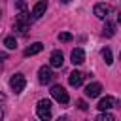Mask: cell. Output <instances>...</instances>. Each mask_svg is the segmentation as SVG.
<instances>
[{
    "instance_id": "obj_12",
    "label": "cell",
    "mask_w": 121,
    "mask_h": 121,
    "mask_svg": "<svg viewBox=\"0 0 121 121\" xmlns=\"http://www.w3.org/2000/svg\"><path fill=\"white\" fill-rule=\"evenodd\" d=\"M42 49H43V43H40V42H34L32 45H28V47L25 49V57H32V55H38Z\"/></svg>"
},
{
    "instance_id": "obj_6",
    "label": "cell",
    "mask_w": 121,
    "mask_h": 121,
    "mask_svg": "<svg viewBox=\"0 0 121 121\" xmlns=\"http://www.w3.org/2000/svg\"><path fill=\"white\" fill-rule=\"evenodd\" d=\"M45 9H47V2H45V0L36 2L34 8H32V19H40V17L45 13Z\"/></svg>"
},
{
    "instance_id": "obj_4",
    "label": "cell",
    "mask_w": 121,
    "mask_h": 121,
    "mask_svg": "<svg viewBox=\"0 0 121 121\" xmlns=\"http://www.w3.org/2000/svg\"><path fill=\"white\" fill-rule=\"evenodd\" d=\"M51 96L57 100V102H60V104H66L70 98H68V93L64 91V87L62 85H53L51 87Z\"/></svg>"
},
{
    "instance_id": "obj_1",
    "label": "cell",
    "mask_w": 121,
    "mask_h": 121,
    "mask_svg": "<svg viewBox=\"0 0 121 121\" xmlns=\"http://www.w3.org/2000/svg\"><path fill=\"white\" fill-rule=\"evenodd\" d=\"M36 113H38V117L42 121H49L51 119V102L47 98H42L38 102V106H36Z\"/></svg>"
},
{
    "instance_id": "obj_14",
    "label": "cell",
    "mask_w": 121,
    "mask_h": 121,
    "mask_svg": "<svg viewBox=\"0 0 121 121\" xmlns=\"http://www.w3.org/2000/svg\"><path fill=\"white\" fill-rule=\"evenodd\" d=\"M102 34L108 36V38H112V36L115 34V25H113L112 21H106V25H104V28H102Z\"/></svg>"
},
{
    "instance_id": "obj_11",
    "label": "cell",
    "mask_w": 121,
    "mask_h": 121,
    "mask_svg": "<svg viewBox=\"0 0 121 121\" xmlns=\"http://www.w3.org/2000/svg\"><path fill=\"white\" fill-rule=\"evenodd\" d=\"M113 104H115V100L112 98V96H104V98H100V102H98V110L100 112H108L110 108H113Z\"/></svg>"
},
{
    "instance_id": "obj_3",
    "label": "cell",
    "mask_w": 121,
    "mask_h": 121,
    "mask_svg": "<svg viewBox=\"0 0 121 121\" xmlns=\"http://www.w3.org/2000/svg\"><path fill=\"white\" fill-rule=\"evenodd\" d=\"M25 85H26V79H25L23 74H15V76H11V79H9V87H11L13 93H21V91L25 89Z\"/></svg>"
},
{
    "instance_id": "obj_20",
    "label": "cell",
    "mask_w": 121,
    "mask_h": 121,
    "mask_svg": "<svg viewBox=\"0 0 121 121\" xmlns=\"http://www.w3.org/2000/svg\"><path fill=\"white\" fill-rule=\"evenodd\" d=\"M59 121H68V117H59Z\"/></svg>"
},
{
    "instance_id": "obj_15",
    "label": "cell",
    "mask_w": 121,
    "mask_h": 121,
    "mask_svg": "<svg viewBox=\"0 0 121 121\" xmlns=\"http://www.w3.org/2000/svg\"><path fill=\"white\" fill-rule=\"evenodd\" d=\"M95 121H115V117H113L112 113H108V112H102L100 115H96Z\"/></svg>"
},
{
    "instance_id": "obj_18",
    "label": "cell",
    "mask_w": 121,
    "mask_h": 121,
    "mask_svg": "<svg viewBox=\"0 0 121 121\" xmlns=\"http://www.w3.org/2000/svg\"><path fill=\"white\" fill-rule=\"evenodd\" d=\"M59 40H60V42H70V40H72V34H70V32H60V34H59Z\"/></svg>"
},
{
    "instance_id": "obj_22",
    "label": "cell",
    "mask_w": 121,
    "mask_h": 121,
    "mask_svg": "<svg viewBox=\"0 0 121 121\" xmlns=\"http://www.w3.org/2000/svg\"><path fill=\"white\" fill-rule=\"evenodd\" d=\"M2 115H4V112H2V106H0V121H2Z\"/></svg>"
},
{
    "instance_id": "obj_8",
    "label": "cell",
    "mask_w": 121,
    "mask_h": 121,
    "mask_svg": "<svg viewBox=\"0 0 121 121\" xmlns=\"http://www.w3.org/2000/svg\"><path fill=\"white\" fill-rule=\"evenodd\" d=\"M62 62H64V57H62V53L57 49V51H53L51 53V57H49V64L53 66V68H60L62 66Z\"/></svg>"
},
{
    "instance_id": "obj_9",
    "label": "cell",
    "mask_w": 121,
    "mask_h": 121,
    "mask_svg": "<svg viewBox=\"0 0 121 121\" xmlns=\"http://www.w3.org/2000/svg\"><path fill=\"white\" fill-rule=\"evenodd\" d=\"M100 91H102V85H100V83H96V81H95V83H89V85L85 87V95H87V96H91V98L98 96V95H100Z\"/></svg>"
},
{
    "instance_id": "obj_19",
    "label": "cell",
    "mask_w": 121,
    "mask_h": 121,
    "mask_svg": "<svg viewBox=\"0 0 121 121\" xmlns=\"http://www.w3.org/2000/svg\"><path fill=\"white\" fill-rule=\"evenodd\" d=\"M78 108H79V110H83V112H85V110H87V108H89V106H87V102H85V100H78Z\"/></svg>"
},
{
    "instance_id": "obj_17",
    "label": "cell",
    "mask_w": 121,
    "mask_h": 121,
    "mask_svg": "<svg viewBox=\"0 0 121 121\" xmlns=\"http://www.w3.org/2000/svg\"><path fill=\"white\" fill-rule=\"evenodd\" d=\"M102 59L106 60V64H112V62H113V60H112V49L104 47V49H102Z\"/></svg>"
},
{
    "instance_id": "obj_16",
    "label": "cell",
    "mask_w": 121,
    "mask_h": 121,
    "mask_svg": "<svg viewBox=\"0 0 121 121\" xmlns=\"http://www.w3.org/2000/svg\"><path fill=\"white\" fill-rule=\"evenodd\" d=\"M4 45H6L8 49H15V47H17V42H15L13 36H8V38L4 40Z\"/></svg>"
},
{
    "instance_id": "obj_7",
    "label": "cell",
    "mask_w": 121,
    "mask_h": 121,
    "mask_svg": "<svg viewBox=\"0 0 121 121\" xmlns=\"http://www.w3.org/2000/svg\"><path fill=\"white\" fill-rule=\"evenodd\" d=\"M110 11H112V8H110L108 4H96L95 9H93V13H95L98 19H106V17L110 15Z\"/></svg>"
},
{
    "instance_id": "obj_13",
    "label": "cell",
    "mask_w": 121,
    "mask_h": 121,
    "mask_svg": "<svg viewBox=\"0 0 121 121\" xmlns=\"http://www.w3.org/2000/svg\"><path fill=\"white\" fill-rule=\"evenodd\" d=\"M68 83H70L72 87H79V85L83 83V74H81V72H72V74L68 76Z\"/></svg>"
},
{
    "instance_id": "obj_10",
    "label": "cell",
    "mask_w": 121,
    "mask_h": 121,
    "mask_svg": "<svg viewBox=\"0 0 121 121\" xmlns=\"http://www.w3.org/2000/svg\"><path fill=\"white\" fill-rule=\"evenodd\" d=\"M72 62L74 64H81V62H85V51L81 49V47H76L74 51H72Z\"/></svg>"
},
{
    "instance_id": "obj_23",
    "label": "cell",
    "mask_w": 121,
    "mask_h": 121,
    "mask_svg": "<svg viewBox=\"0 0 121 121\" xmlns=\"http://www.w3.org/2000/svg\"><path fill=\"white\" fill-rule=\"evenodd\" d=\"M117 21H119V25H121V13H119V15H117Z\"/></svg>"
},
{
    "instance_id": "obj_21",
    "label": "cell",
    "mask_w": 121,
    "mask_h": 121,
    "mask_svg": "<svg viewBox=\"0 0 121 121\" xmlns=\"http://www.w3.org/2000/svg\"><path fill=\"white\" fill-rule=\"evenodd\" d=\"M60 2H62V4H70L72 0H60Z\"/></svg>"
},
{
    "instance_id": "obj_2",
    "label": "cell",
    "mask_w": 121,
    "mask_h": 121,
    "mask_svg": "<svg viewBox=\"0 0 121 121\" xmlns=\"http://www.w3.org/2000/svg\"><path fill=\"white\" fill-rule=\"evenodd\" d=\"M28 25H30V17H28V13H26V11H21V13L17 15V19H15V28H17L21 34H26Z\"/></svg>"
},
{
    "instance_id": "obj_5",
    "label": "cell",
    "mask_w": 121,
    "mask_h": 121,
    "mask_svg": "<svg viewBox=\"0 0 121 121\" xmlns=\"http://www.w3.org/2000/svg\"><path fill=\"white\" fill-rule=\"evenodd\" d=\"M51 79H53V72H51V68H49V66H42V68L38 70V81L45 85V83H49Z\"/></svg>"
},
{
    "instance_id": "obj_24",
    "label": "cell",
    "mask_w": 121,
    "mask_h": 121,
    "mask_svg": "<svg viewBox=\"0 0 121 121\" xmlns=\"http://www.w3.org/2000/svg\"><path fill=\"white\" fill-rule=\"evenodd\" d=\"M119 59H121V51H119Z\"/></svg>"
}]
</instances>
